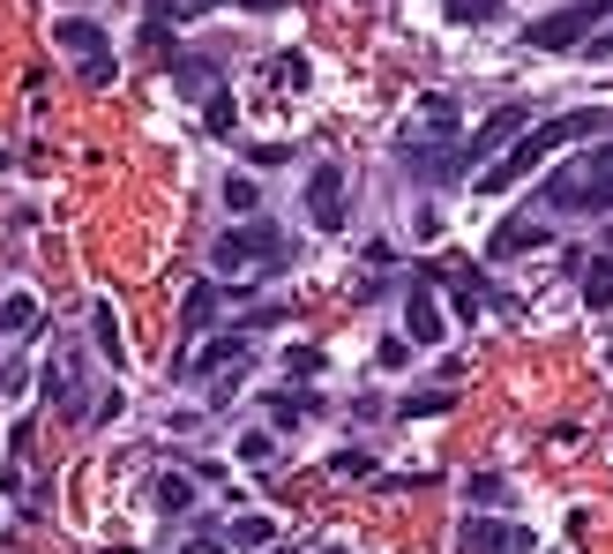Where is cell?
Masks as SVG:
<instances>
[{"label":"cell","instance_id":"e0dca14e","mask_svg":"<svg viewBox=\"0 0 613 554\" xmlns=\"http://www.w3.org/2000/svg\"><path fill=\"white\" fill-rule=\"evenodd\" d=\"M38 323H45V315H38V299H31V293L0 299V330H38Z\"/></svg>","mask_w":613,"mask_h":554},{"label":"cell","instance_id":"d6986e66","mask_svg":"<svg viewBox=\"0 0 613 554\" xmlns=\"http://www.w3.org/2000/svg\"><path fill=\"white\" fill-rule=\"evenodd\" d=\"M90 338H98V352L121 368V323H113V307H90Z\"/></svg>","mask_w":613,"mask_h":554},{"label":"cell","instance_id":"9a60e30c","mask_svg":"<svg viewBox=\"0 0 613 554\" xmlns=\"http://www.w3.org/2000/svg\"><path fill=\"white\" fill-rule=\"evenodd\" d=\"M217 195H225V211H232V217H254V211H262V188H254V172H232Z\"/></svg>","mask_w":613,"mask_h":554},{"label":"cell","instance_id":"7402d4cb","mask_svg":"<svg viewBox=\"0 0 613 554\" xmlns=\"http://www.w3.org/2000/svg\"><path fill=\"white\" fill-rule=\"evenodd\" d=\"M232 547H270V517H240L232 524Z\"/></svg>","mask_w":613,"mask_h":554},{"label":"cell","instance_id":"5b68a950","mask_svg":"<svg viewBox=\"0 0 613 554\" xmlns=\"http://www.w3.org/2000/svg\"><path fill=\"white\" fill-rule=\"evenodd\" d=\"M456 547H464V554H538L524 524H493V517H464Z\"/></svg>","mask_w":613,"mask_h":554},{"label":"cell","instance_id":"52a82bcc","mask_svg":"<svg viewBox=\"0 0 613 554\" xmlns=\"http://www.w3.org/2000/svg\"><path fill=\"white\" fill-rule=\"evenodd\" d=\"M442 330H450V315H442V299L427 293V285H419V293L405 299V338L411 344H442Z\"/></svg>","mask_w":613,"mask_h":554},{"label":"cell","instance_id":"2e32d148","mask_svg":"<svg viewBox=\"0 0 613 554\" xmlns=\"http://www.w3.org/2000/svg\"><path fill=\"white\" fill-rule=\"evenodd\" d=\"M158 510H164V517H188V510H195V479L164 472V479H158Z\"/></svg>","mask_w":613,"mask_h":554},{"label":"cell","instance_id":"d4e9b609","mask_svg":"<svg viewBox=\"0 0 613 554\" xmlns=\"http://www.w3.org/2000/svg\"><path fill=\"white\" fill-rule=\"evenodd\" d=\"M188 554H225V540H217V532H203V540H188Z\"/></svg>","mask_w":613,"mask_h":554},{"label":"cell","instance_id":"8fae6325","mask_svg":"<svg viewBox=\"0 0 613 554\" xmlns=\"http://www.w3.org/2000/svg\"><path fill=\"white\" fill-rule=\"evenodd\" d=\"M53 38L68 45V53H82V60H90V53H105V31H98V23H82V15H60V23H53Z\"/></svg>","mask_w":613,"mask_h":554},{"label":"cell","instance_id":"4fadbf2b","mask_svg":"<svg viewBox=\"0 0 613 554\" xmlns=\"http://www.w3.org/2000/svg\"><path fill=\"white\" fill-rule=\"evenodd\" d=\"M583 307H599V315L613 307V256H591V270H583Z\"/></svg>","mask_w":613,"mask_h":554},{"label":"cell","instance_id":"ffe728a7","mask_svg":"<svg viewBox=\"0 0 613 554\" xmlns=\"http://www.w3.org/2000/svg\"><path fill=\"white\" fill-rule=\"evenodd\" d=\"M442 15L450 23H487V15H501V0H442Z\"/></svg>","mask_w":613,"mask_h":554},{"label":"cell","instance_id":"9c48e42d","mask_svg":"<svg viewBox=\"0 0 613 554\" xmlns=\"http://www.w3.org/2000/svg\"><path fill=\"white\" fill-rule=\"evenodd\" d=\"M509 135H524V105H501L487 128L472 135V150H464V158H501V150H509Z\"/></svg>","mask_w":613,"mask_h":554},{"label":"cell","instance_id":"ac0fdd59","mask_svg":"<svg viewBox=\"0 0 613 554\" xmlns=\"http://www.w3.org/2000/svg\"><path fill=\"white\" fill-rule=\"evenodd\" d=\"M232 360H247V338H209L203 352H195V375H209V368H232Z\"/></svg>","mask_w":613,"mask_h":554},{"label":"cell","instance_id":"3957f363","mask_svg":"<svg viewBox=\"0 0 613 554\" xmlns=\"http://www.w3.org/2000/svg\"><path fill=\"white\" fill-rule=\"evenodd\" d=\"M599 31H606V0H569L554 15H538L532 31H524V45H538V53H583Z\"/></svg>","mask_w":613,"mask_h":554},{"label":"cell","instance_id":"44dd1931","mask_svg":"<svg viewBox=\"0 0 613 554\" xmlns=\"http://www.w3.org/2000/svg\"><path fill=\"white\" fill-rule=\"evenodd\" d=\"M405 412H411V420H434V412H450V389H411Z\"/></svg>","mask_w":613,"mask_h":554},{"label":"cell","instance_id":"484cf974","mask_svg":"<svg viewBox=\"0 0 613 554\" xmlns=\"http://www.w3.org/2000/svg\"><path fill=\"white\" fill-rule=\"evenodd\" d=\"M240 8H285V0H240Z\"/></svg>","mask_w":613,"mask_h":554},{"label":"cell","instance_id":"83f0119b","mask_svg":"<svg viewBox=\"0 0 613 554\" xmlns=\"http://www.w3.org/2000/svg\"><path fill=\"white\" fill-rule=\"evenodd\" d=\"M270 554H277V547H270Z\"/></svg>","mask_w":613,"mask_h":554},{"label":"cell","instance_id":"5bb4252c","mask_svg":"<svg viewBox=\"0 0 613 554\" xmlns=\"http://www.w3.org/2000/svg\"><path fill=\"white\" fill-rule=\"evenodd\" d=\"M203 128H209V135H232V128H240V98H232L225 83L209 90V105H203Z\"/></svg>","mask_w":613,"mask_h":554},{"label":"cell","instance_id":"30bf717a","mask_svg":"<svg viewBox=\"0 0 613 554\" xmlns=\"http://www.w3.org/2000/svg\"><path fill=\"white\" fill-rule=\"evenodd\" d=\"M225 285H195V293H188V307H180V330H188V338H203L209 323H217V307H225Z\"/></svg>","mask_w":613,"mask_h":554},{"label":"cell","instance_id":"6da1fadb","mask_svg":"<svg viewBox=\"0 0 613 554\" xmlns=\"http://www.w3.org/2000/svg\"><path fill=\"white\" fill-rule=\"evenodd\" d=\"M613 113H599V105H576V113H554V121H538V128H524L501 158L487 166V180H479V195H509V180H524V172H538L561 143H583V135H606Z\"/></svg>","mask_w":613,"mask_h":554},{"label":"cell","instance_id":"ba28073f","mask_svg":"<svg viewBox=\"0 0 613 554\" xmlns=\"http://www.w3.org/2000/svg\"><path fill=\"white\" fill-rule=\"evenodd\" d=\"M524 248H554V225H538V217H509V225H493L487 256H524Z\"/></svg>","mask_w":613,"mask_h":554},{"label":"cell","instance_id":"603a6c76","mask_svg":"<svg viewBox=\"0 0 613 554\" xmlns=\"http://www.w3.org/2000/svg\"><path fill=\"white\" fill-rule=\"evenodd\" d=\"M411 352H419V344H411V338H382V368H405Z\"/></svg>","mask_w":613,"mask_h":554},{"label":"cell","instance_id":"cb8c5ba5","mask_svg":"<svg viewBox=\"0 0 613 554\" xmlns=\"http://www.w3.org/2000/svg\"><path fill=\"white\" fill-rule=\"evenodd\" d=\"M583 53H591V60H613V23H606V31H599L591 45H583Z\"/></svg>","mask_w":613,"mask_h":554},{"label":"cell","instance_id":"7a4b0ae2","mask_svg":"<svg viewBox=\"0 0 613 554\" xmlns=\"http://www.w3.org/2000/svg\"><path fill=\"white\" fill-rule=\"evenodd\" d=\"M538 203L554 217H576V211H613V143H591L583 158L546 172V188H538Z\"/></svg>","mask_w":613,"mask_h":554},{"label":"cell","instance_id":"7c38bea8","mask_svg":"<svg viewBox=\"0 0 613 554\" xmlns=\"http://www.w3.org/2000/svg\"><path fill=\"white\" fill-rule=\"evenodd\" d=\"M419 128L427 135H456V98L450 90H427V98H419Z\"/></svg>","mask_w":613,"mask_h":554},{"label":"cell","instance_id":"4316f807","mask_svg":"<svg viewBox=\"0 0 613 554\" xmlns=\"http://www.w3.org/2000/svg\"><path fill=\"white\" fill-rule=\"evenodd\" d=\"M322 554H344V547H322Z\"/></svg>","mask_w":613,"mask_h":554},{"label":"cell","instance_id":"277c9868","mask_svg":"<svg viewBox=\"0 0 613 554\" xmlns=\"http://www.w3.org/2000/svg\"><path fill=\"white\" fill-rule=\"evenodd\" d=\"M209 262H217V270H254V262L277 270V262H285V233H277L270 217H240V225L209 248Z\"/></svg>","mask_w":613,"mask_h":554},{"label":"cell","instance_id":"8992f818","mask_svg":"<svg viewBox=\"0 0 613 554\" xmlns=\"http://www.w3.org/2000/svg\"><path fill=\"white\" fill-rule=\"evenodd\" d=\"M307 217H315L322 233L344 225V180H337V166H315V180H307Z\"/></svg>","mask_w":613,"mask_h":554}]
</instances>
